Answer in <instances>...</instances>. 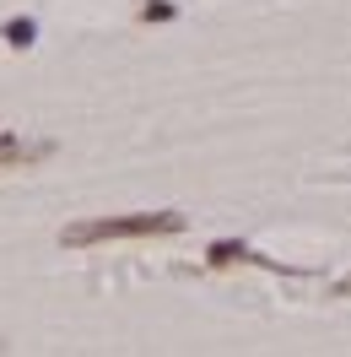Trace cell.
Here are the masks:
<instances>
[{
	"instance_id": "obj_1",
	"label": "cell",
	"mask_w": 351,
	"mask_h": 357,
	"mask_svg": "<svg viewBox=\"0 0 351 357\" xmlns=\"http://www.w3.org/2000/svg\"><path fill=\"white\" fill-rule=\"evenodd\" d=\"M184 233L178 211H130V217H92V222H70L60 233L65 249H92V244H114V238H173Z\"/></svg>"
},
{
	"instance_id": "obj_2",
	"label": "cell",
	"mask_w": 351,
	"mask_h": 357,
	"mask_svg": "<svg viewBox=\"0 0 351 357\" xmlns=\"http://www.w3.org/2000/svg\"><path fill=\"white\" fill-rule=\"evenodd\" d=\"M54 157V141H22V135H0V168H27Z\"/></svg>"
},
{
	"instance_id": "obj_3",
	"label": "cell",
	"mask_w": 351,
	"mask_h": 357,
	"mask_svg": "<svg viewBox=\"0 0 351 357\" xmlns=\"http://www.w3.org/2000/svg\"><path fill=\"white\" fill-rule=\"evenodd\" d=\"M0 38H6L11 49H33L38 44V22H33V17H11V22L0 27Z\"/></svg>"
},
{
	"instance_id": "obj_4",
	"label": "cell",
	"mask_w": 351,
	"mask_h": 357,
	"mask_svg": "<svg viewBox=\"0 0 351 357\" xmlns=\"http://www.w3.org/2000/svg\"><path fill=\"white\" fill-rule=\"evenodd\" d=\"M205 260H211V266H233V260H260V255L243 244V238H221V244H211Z\"/></svg>"
},
{
	"instance_id": "obj_5",
	"label": "cell",
	"mask_w": 351,
	"mask_h": 357,
	"mask_svg": "<svg viewBox=\"0 0 351 357\" xmlns=\"http://www.w3.org/2000/svg\"><path fill=\"white\" fill-rule=\"evenodd\" d=\"M141 22H173V6L168 0H141Z\"/></svg>"
},
{
	"instance_id": "obj_6",
	"label": "cell",
	"mask_w": 351,
	"mask_h": 357,
	"mask_svg": "<svg viewBox=\"0 0 351 357\" xmlns=\"http://www.w3.org/2000/svg\"><path fill=\"white\" fill-rule=\"evenodd\" d=\"M0 357H6V335H0Z\"/></svg>"
},
{
	"instance_id": "obj_7",
	"label": "cell",
	"mask_w": 351,
	"mask_h": 357,
	"mask_svg": "<svg viewBox=\"0 0 351 357\" xmlns=\"http://www.w3.org/2000/svg\"><path fill=\"white\" fill-rule=\"evenodd\" d=\"M346 292H351V282H346Z\"/></svg>"
}]
</instances>
